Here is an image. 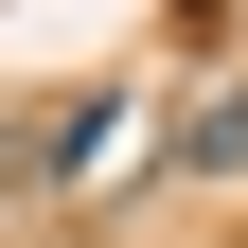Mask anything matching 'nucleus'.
<instances>
[{"label": "nucleus", "mask_w": 248, "mask_h": 248, "mask_svg": "<svg viewBox=\"0 0 248 248\" xmlns=\"http://www.w3.org/2000/svg\"><path fill=\"white\" fill-rule=\"evenodd\" d=\"M177 160H195V177H248V89H213V107L177 124Z\"/></svg>", "instance_id": "1"}, {"label": "nucleus", "mask_w": 248, "mask_h": 248, "mask_svg": "<svg viewBox=\"0 0 248 248\" xmlns=\"http://www.w3.org/2000/svg\"><path fill=\"white\" fill-rule=\"evenodd\" d=\"M18 177H36V142H18V124H0V195H18Z\"/></svg>", "instance_id": "2"}]
</instances>
